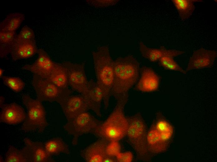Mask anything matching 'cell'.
Listing matches in <instances>:
<instances>
[{
    "label": "cell",
    "instance_id": "cell-6",
    "mask_svg": "<svg viewBox=\"0 0 217 162\" xmlns=\"http://www.w3.org/2000/svg\"><path fill=\"white\" fill-rule=\"evenodd\" d=\"M128 119L129 126L126 136L137 156L141 158L145 156L148 149L145 124L139 114Z\"/></svg>",
    "mask_w": 217,
    "mask_h": 162
},
{
    "label": "cell",
    "instance_id": "cell-19",
    "mask_svg": "<svg viewBox=\"0 0 217 162\" xmlns=\"http://www.w3.org/2000/svg\"><path fill=\"white\" fill-rule=\"evenodd\" d=\"M46 79L59 88L68 89L67 73L66 68L63 64L55 63L51 73Z\"/></svg>",
    "mask_w": 217,
    "mask_h": 162
},
{
    "label": "cell",
    "instance_id": "cell-1",
    "mask_svg": "<svg viewBox=\"0 0 217 162\" xmlns=\"http://www.w3.org/2000/svg\"><path fill=\"white\" fill-rule=\"evenodd\" d=\"M114 79L111 95L118 100L128 94L139 76V64L132 55L118 58L113 61Z\"/></svg>",
    "mask_w": 217,
    "mask_h": 162
},
{
    "label": "cell",
    "instance_id": "cell-26",
    "mask_svg": "<svg viewBox=\"0 0 217 162\" xmlns=\"http://www.w3.org/2000/svg\"><path fill=\"white\" fill-rule=\"evenodd\" d=\"M159 61L160 65L167 69L179 72L184 74L187 73L186 71L183 70L171 57L164 56Z\"/></svg>",
    "mask_w": 217,
    "mask_h": 162
},
{
    "label": "cell",
    "instance_id": "cell-10",
    "mask_svg": "<svg viewBox=\"0 0 217 162\" xmlns=\"http://www.w3.org/2000/svg\"><path fill=\"white\" fill-rule=\"evenodd\" d=\"M68 121H70L89 109L82 95L69 96L60 104Z\"/></svg>",
    "mask_w": 217,
    "mask_h": 162
},
{
    "label": "cell",
    "instance_id": "cell-13",
    "mask_svg": "<svg viewBox=\"0 0 217 162\" xmlns=\"http://www.w3.org/2000/svg\"><path fill=\"white\" fill-rule=\"evenodd\" d=\"M135 88L141 92H148L155 91L159 85V79L152 69L146 67L142 68Z\"/></svg>",
    "mask_w": 217,
    "mask_h": 162
},
{
    "label": "cell",
    "instance_id": "cell-17",
    "mask_svg": "<svg viewBox=\"0 0 217 162\" xmlns=\"http://www.w3.org/2000/svg\"><path fill=\"white\" fill-rule=\"evenodd\" d=\"M109 142L100 138L89 145L82 153V155L88 162H103L108 156L106 148Z\"/></svg>",
    "mask_w": 217,
    "mask_h": 162
},
{
    "label": "cell",
    "instance_id": "cell-8",
    "mask_svg": "<svg viewBox=\"0 0 217 162\" xmlns=\"http://www.w3.org/2000/svg\"><path fill=\"white\" fill-rule=\"evenodd\" d=\"M63 64L66 69L68 84L74 90L83 94L88 89L90 83L86 76L84 66L67 62Z\"/></svg>",
    "mask_w": 217,
    "mask_h": 162
},
{
    "label": "cell",
    "instance_id": "cell-18",
    "mask_svg": "<svg viewBox=\"0 0 217 162\" xmlns=\"http://www.w3.org/2000/svg\"><path fill=\"white\" fill-rule=\"evenodd\" d=\"M139 49L142 55L152 62L159 61L164 56H170L173 58L185 53L184 51L176 49H167L163 48H151L142 43L140 44Z\"/></svg>",
    "mask_w": 217,
    "mask_h": 162
},
{
    "label": "cell",
    "instance_id": "cell-27",
    "mask_svg": "<svg viewBox=\"0 0 217 162\" xmlns=\"http://www.w3.org/2000/svg\"><path fill=\"white\" fill-rule=\"evenodd\" d=\"M2 78L6 85L16 92H18L22 91L24 88V82L19 78L2 76Z\"/></svg>",
    "mask_w": 217,
    "mask_h": 162
},
{
    "label": "cell",
    "instance_id": "cell-15",
    "mask_svg": "<svg viewBox=\"0 0 217 162\" xmlns=\"http://www.w3.org/2000/svg\"><path fill=\"white\" fill-rule=\"evenodd\" d=\"M24 141L26 146L23 150L28 162H44L51 160V155L41 143L33 141L28 138H25Z\"/></svg>",
    "mask_w": 217,
    "mask_h": 162
},
{
    "label": "cell",
    "instance_id": "cell-2",
    "mask_svg": "<svg viewBox=\"0 0 217 162\" xmlns=\"http://www.w3.org/2000/svg\"><path fill=\"white\" fill-rule=\"evenodd\" d=\"M128 97V93L117 100L109 116L93 132L96 136L109 142L118 141L126 136L129 122L124 113V108Z\"/></svg>",
    "mask_w": 217,
    "mask_h": 162
},
{
    "label": "cell",
    "instance_id": "cell-14",
    "mask_svg": "<svg viewBox=\"0 0 217 162\" xmlns=\"http://www.w3.org/2000/svg\"><path fill=\"white\" fill-rule=\"evenodd\" d=\"M27 115L23 109L15 103L2 105L0 122L11 125H17L24 121Z\"/></svg>",
    "mask_w": 217,
    "mask_h": 162
},
{
    "label": "cell",
    "instance_id": "cell-7",
    "mask_svg": "<svg viewBox=\"0 0 217 162\" xmlns=\"http://www.w3.org/2000/svg\"><path fill=\"white\" fill-rule=\"evenodd\" d=\"M101 122L89 113L82 112L68 121L64 126L65 129L73 136V143L80 136L93 132Z\"/></svg>",
    "mask_w": 217,
    "mask_h": 162
},
{
    "label": "cell",
    "instance_id": "cell-11",
    "mask_svg": "<svg viewBox=\"0 0 217 162\" xmlns=\"http://www.w3.org/2000/svg\"><path fill=\"white\" fill-rule=\"evenodd\" d=\"M9 49L12 58L15 60L29 58L38 51L35 40L15 39Z\"/></svg>",
    "mask_w": 217,
    "mask_h": 162
},
{
    "label": "cell",
    "instance_id": "cell-34",
    "mask_svg": "<svg viewBox=\"0 0 217 162\" xmlns=\"http://www.w3.org/2000/svg\"><path fill=\"white\" fill-rule=\"evenodd\" d=\"M3 70L1 68L0 69V75L1 77H2V75L3 74Z\"/></svg>",
    "mask_w": 217,
    "mask_h": 162
},
{
    "label": "cell",
    "instance_id": "cell-9",
    "mask_svg": "<svg viewBox=\"0 0 217 162\" xmlns=\"http://www.w3.org/2000/svg\"><path fill=\"white\" fill-rule=\"evenodd\" d=\"M217 55L214 50L200 48L194 52L189 60L186 71L201 69L212 65Z\"/></svg>",
    "mask_w": 217,
    "mask_h": 162
},
{
    "label": "cell",
    "instance_id": "cell-32",
    "mask_svg": "<svg viewBox=\"0 0 217 162\" xmlns=\"http://www.w3.org/2000/svg\"><path fill=\"white\" fill-rule=\"evenodd\" d=\"M89 3L96 6L103 7L108 6L113 4L115 0H89Z\"/></svg>",
    "mask_w": 217,
    "mask_h": 162
},
{
    "label": "cell",
    "instance_id": "cell-3",
    "mask_svg": "<svg viewBox=\"0 0 217 162\" xmlns=\"http://www.w3.org/2000/svg\"><path fill=\"white\" fill-rule=\"evenodd\" d=\"M92 57L96 82L103 91L104 107L107 109L113 81V61L106 47L100 48L94 52Z\"/></svg>",
    "mask_w": 217,
    "mask_h": 162
},
{
    "label": "cell",
    "instance_id": "cell-5",
    "mask_svg": "<svg viewBox=\"0 0 217 162\" xmlns=\"http://www.w3.org/2000/svg\"><path fill=\"white\" fill-rule=\"evenodd\" d=\"M32 84L37 99L41 102H56L60 104L70 95L68 89H61L47 79L34 74Z\"/></svg>",
    "mask_w": 217,
    "mask_h": 162
},
{
    "label": "cell",
    "instance_id": "cell-24",
    "mask_svg": "<svg viewBox=\"0 0 217 162\" xmlns=\"http://www.w3.org/2000/svg\"><path fill=\"white\" fill-rule=\"evenodd\" d=\"M5 161L7 162H27L28 160L23 149L20 150L11 146L6 153Z\"/></svg>",
    "mask_w": 217,
    "mask_h": 162
},
{
    "label": "cell",
    "instance_id": "cell-20",
    "mask_svg": "<svg viewBox=\"0 0 217 162\" xmlns=\"http://www.w3.org/2000/svg\"><path fill=\"white\" fill-rule=\"evenodd\" d=\"M24 19V15L20 12L8 14L0 24V31H15Z\"/></svg>",
    "mask_w": 217,
    "mask_h": 162
},
{
    "label": "cell",
    "instance_id": "cell-25",
    "mask_svg": "<svg viewBox=\"0 0 217 162\" xmlns=\"http://www.w3.org/2000/svg\"><path fill=\"white\" fill-rule=\"evenodd\" d=\"M154 127L162 140L166 141L171 137L172 133V128L170 125L165 120H159Z\"/></svg>",
    "mask_w": 217,
    "mask_h": 162
},
{
    "label": "cell",
    "instance_id": "cell-12",
    "mask_svg": "<svg viewBox=\"0 0 217 162\" xmlns=\"http://www.w3.org/2000/svg\"><path fill=\"white\" fill-rule=\"evenodd\" d=\"M37 53L38 56L36 61L32 64L25 65L23 68L46 78L51 73L55 63L43 49H39Z\"/></svg>",
    "mask_w": 217,
    "mask_h": 162
},
{
    "label": "cell",
    "instance_id": "cell-16",
    "mask_svg": "<svg viewBox=\"0 0 217 162\" xmlns=\"http://www.w3.org/2000/svg\"><path fill=\"white\" fill-rule=\"evenodd\" d=\"M89 109L98 116H101V107L103 100V91L97 82H90L89 87L83 95Z\"/></svg>",
    "mask_w": 217,
    "mask_h": 162
},
{
    "label": "cell",
    "instance_id": "cell-31",
    "mask_svg": "<svg viewBox=\"0 0 217 162\" xmlns=\"http://www.w3.org/2000/svg\"><path fill=\"white\" fill-rule=\"evenodd\" d=\"M117 162H131L133 160V155L130 151L119 153L115 157Z\"/></svg>",
    "mask_w": 217,
    "mask_h": 162
},
{
    "label": "cell",
    "instance_id": "cell-30",
    "mask_svg": "<svg viewBox=\"0 0 217 162\" xmlns=\"http://www.w3.org/2000/svg\"><path fill=\"white\" fill-rule=\"evenodd\" d=\"M35 35L33 31L27 26L22 28L19 34L16 36V40H34Z\"/></svg>",
    "mask_w": 217,
    "mask_h": 162
},
{
    "label": "cell",
    "instance_id": "cell-29",
    "mask_svg": "<svg viewBox=\"0 0 217 162\" xmlns=\"http://www.w3.org/2000/svg\"><path fill=\"white\" fill-rule=\"evenodd\" d=\"M121 147L118 141H113L109 142L106 148V153L108 156L115 157L121 152Z\"/></svg>",
    "mask_w": 217,
    "mask_h": 162
},
{
    "label": "cell",
    "instance_id": "cell-4",
    "mask_svg": "<svg viewBox=\"0 0 217 162\" xmlns=\"http://www.w3.org/2000/svg\"><path fill=\"white\" fill-rule=\"evenodd\" d=\"M23 104L27 110V117L22 128L26 131H42L47 126L46 113L41 102L25 95L22 98Z\"/></svg>",
    "mask_w": 217,
    "mask_h": 162
},
{
    "label": "cell",
    "instance_id": "cell-21",
    "mask_svg": "<svg viewBox=\"0 0 217 162\" xmlns=\"http://www.w3.org/2000/svg\"><path fill=\"white\" fill-rule=\"evenodd\" d=\"M178 12L180 18L183 20L188 18L195 9L194 3L202 2L199 0H172Z\"/></svg>",
    "mask_w": 217,
    "mask_h": 162
},
{
    "label": "cell",
    "instance_id": "cell-22",
    "mask_svg": "<svg viewBox=\"0 0 217 162\" xmlns=\"http://www.w3.org/2000/svg\"><path fill=\"white\" fill-rule=\"evenodd\" d=\"M147 140L148 148L152 152H161L166 147V141L162 139L155 127L151 129L147 134Z\"/></svg>",
    "mask_w": 217,
    "mask_h": 162
},
{
    "label": "cell",
    "instance_id": "cell-33",
    "mask_svg": "<svg viewBox=\"0 0 217 162\" xmlns=\"http://www.w3.org/2000/svg\"><path fill=\"white\" fill-rule=\"evenodd\" d=\"M115 157L107 156L104 160L103 162H117Z\"/></svg>",
    "mask_w": 217,
    "mask_h": 162
},
{
    "label": "cell",
    "instance_id": "cell-23",
    "mask_svg": "<svg viewBox=\"0 0 217 162\" xmlns=\"http://www.w3.org/2000/svg\"><path fill=\"white\" fill-rule=\"evenodd\" d=\"M47 152L51 155H57L61 153L68 154L69 150L67 145L60 139H55L47 141L45 145Z\"/></svg>",
    "mask_w": 217,
    "mask_h": 162
},
{
    "label": "cell",
    "instance_id": "cell-28",
    "mask_svg": "<svg viewBox=\"0 0 217 162\" xmlns=\"http://www.w3.org/2000/svg\"><path fill=\"white\" fill-rule=\"evenodd\" d=\"M15 31H0V46L8 49L15 39Z\"/></svg>",
    "mask_w": 217,
    "mask_h": 162
}]
</instances>
